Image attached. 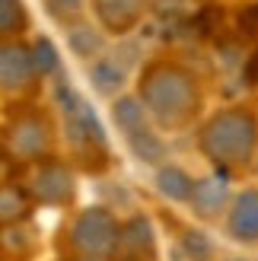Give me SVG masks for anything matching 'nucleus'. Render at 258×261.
<instances>
[{
  "mask_svg": "<svg viewBox=\"0 0 258 261\" xmlns=\"http://www.w3.org/2000/svg\"><path fill=\"white\" fill-rule=\"evenodd\" d=\"M140 96L150 102V112L169 127L185 124L191 118V112L198 109V93H195L191 76L182 73L178 67H166V64L153 67L144 76Z\"/></svg>",
  "mask_w": 258,
  "mask_h": 261,
  "instance_id": "1",
  "label": "nucleus"
},
{
  "mask_svg": "<svg viewBox=\"0 0 258 261\" xmlns=\"http://www.w3.org/2000/svg\"><path fill=\"white\" fill-rule=\"evenodd\" d=\"M29 55H32V67L38 73H55L58 70V51H55V45H51L48 38H38Z\"/></svg>",
  "mask_w": 258,
  "mask_h": 261,
  "instance_id": "17",
  "label": "nucleus"
},
{
  "mask_svg": "<svg viewBox=\"0 0 258 261\" xmlns=\"http://www.w3.org/2000/svg\"><path fill=\"white\" fill-rule=\"evenodd\" d=\"M204 150L217 163H249L255 150V121L242 112H223L204 130Z\"/></svg>",
  "mask_w": 258,
  "mask_h": 261,
  "instance_id": "2",
  "label": "nucleus"
},
{
  "mask_svg": "<svg viewBox=\"0 0 258 261\" xmlns=\"http://www.w3.org/2000/svg\"><path fill=\"white\" fill-rule=\"evenodd\" d=\"M185 249H188V255L195 258V261H208L211 252H214L204 232H188V236H185Z\"/></svg>",
  "mask_w": 258,
  "mask_h": 261,
  "instance_id": "19",
  "label": "nucleus"
},
{
  "mask_svg": "<svg viewBox=\"0 0 258 261\" xmlns=\"http://www.w3.org/2000/svg\"><path fill=\"white\" fill-rule=\"evenodd\" d=\"M35 76L32 55L16 42H0V89H22Z\"/></svg>",
  "mask_w": 258,
  "mask_h": 261,
  "instance_id": "7",
  "label": "nucleus"
},
{
  "mask_svg": "<svg viewBox=\"0 0 258 261\" xmlns=\"http://www.w3.org/2000/svg\"><path fill=\"white\" fill-rule=\"evenodd\" d=\"M93 80H96V86L102 89V93H109L115 83L121 86V70L112 67L109 61H102V64H96V67H93Z\"/></svg>",
  "mask_w": 258,
  "mask_h": 261,
  "instance_id": "18",
  "label": "nucleus"
},
{
  "mask_svg": "<svg viewBox=\"0 0 258 261\" xmlns=\"http://www.w3.org/2000/svg\"><path fill=\"white\" fill-rule=\"evenodd\" d=\"M229 236L239 242H255L258 239V191L239 194L233 211H229Z\"/></svg>",
  "mask_w": 258,
  "mask_h": 261,
  "instance_id": "8",
  "label": "nucleus"
},
{
  "mask_svg": "<svg viewBox=\"0 0 258 261\" xmlns=\"http://www.w3.org/2000/svg\"><path fill=\"white\" fill-rule=\"evenodd\" d=\"M239 25H242V32H246V35L258 32V4H252V7H246V10L239 13Z\"/></svg>",
  "mask_w": 258,
  "mask_h": 261,
  "instance_id": "21",
  "label": "nucleus"
},
{
  "mask_svg": "<svg viewBox=\"0 0 258 261\" xmlns=\"http://www.w3.org/2000/svg\"><path fill=\"white\" fill-rule=\"evenodd\" d=\"M246 80L252 83V86H258V51L249 58V64H246Z\"/></svg>",
  "mask_w": 258,
  "mask_h": 261,
  "instance_id": "22",
  "label": "nucleus"
},
{
  "mask_svg": "<svg viewBox=\"0 0 258 261\" xmlns=\"http://www.w3.org/2000/svg\"><path fill=\"white\" fill-rule=\"evenodd\" d=\"M112 115H115V121H118V127L127 130V134H134V130L144 127V109H140V102L131 99V96H124V99L115 102Z\"/></svg>",
  "mask_w": 258,
  "mask_h": 261,
  "instance_id": "14",
  "label": "nucleus"
},
{
  "mask_svg": "<svg viewBox=\"0 0 258 261\" xmlns=\"http://www.w3.org/2000/svg\"><path fill=\"white\" fill-rule=\"evenodd\" d=\"M83 0H51V10L55 13H64V10H76Z\"/></svg>",
  "mask_w": 258,
  "mask_h": 261,
  "instance_id": "23",
  "label": "nucleus"
},
{
  "mask_svg": "<svg viewBox=\"0 0 258 261\" xmlns=\"http://www.w3.org/2000/svg\"><path fill=\"white\" fill-rule=\"evenodd\" d=\"M25 194L42 204H67L73 198V175L67 166L61 163H42L35 169V175L29 181V188H25Z\"/></svg>",
  "mask_w": 258,
  "mask_h": 261,
  "instance_id": "4",
  "label": "nucleus"
},
{
  "mask_svg": "<svg viewBox=\"0 0 258 261\" xmlns=\"http://www.w3.org/2000/svg\"><path fill=\"white\" fill-rule=\"evenodd\" d=\"M32 245H35V236H32V232L25 229L22 223H7V226H0V252H4V255L22 258V255L32 252Z\"/></svg>",
  "mask_w": 258,
  "mask_h": 261,
  "instance_id": "12",
  "label": "nucleus"
},
{
  "mask_svg": "<svg viewBox=\"0 0 258 261\" xmlns=\"http://www.w3.org/2000/svg\"><path fill=\"white\" fill-rule=\"evenodd\" d=\"M144 0H96V13L99 19L109 25L112 32H124L137 22Z\"/></svg>",
  "mask_w": 258,
  "mask_h": 261,
  "instance_id": "9",
  "label": "nucleus"
},
{
  "mask_svg": "<svg viewBox=\"0 0 258 261\" xmlns=\"http://www.w3.org/2000/svg\"><path fill=\"white\" fill-rule=\"evenodd\" d=\"M73 261H86V258H73Z\"/></svg>",
  "mask_w": 258,
  "mask_h": 261,
  "instance_id": "24",
  "label": "nucleus"
},
{
  "mask_svg": "<svg viewBox=\"0 0 258 261\" xmlns=\"http://www.w3.org/2000/svg\"><path fill=\"white\" fill-rule=\"evenodd\" d=\"M70 42H73V48L80 51V55H93V51L99 48V38L89 32V29H76V32L70 35Z\"/></svg>",
  "mask_w": 258,
  "mask_h": 261,
  "instance_id": "20",
  "label": "nucleus"
},
{
  "mask_svg": "<svg viewBox=\"0 0 258 261\" xmlns=\"http://www.w3.org/2000/svg\"><path fill=\"white\" fill-rule=\"evenodd\" d=\"M48 124L38 115H25L10 127V150L19 160H38L48 150Z\"/></svg>",
  "mask_w": 258,
  "mask_h": 261,
  "instance_id": "6",
  "label": "nucleus"
},
{
  "mask_svg": "<svg viewBox=\"0 0 258 261\" xmlns=\"http://www.w3.org/2000/svg\"><path fill=\"white\" fill-rule=\"evenodd\" d=\"M25 25V10L19 0H0V42L16 35Z\"/></svg>",
  "mask_w": 258,
  "mask_h": 261,
  "instance_id": "16",
  "label": "nucleus"
},
{
  "mask_svg": "<svg viewBox=\"0 0 258 261\" xmlns=\"http://www.w3.org/2000/svg\"><path fill=\"white\" fill-rule=\"evenodd\" d=\"M188 201L195 204V211L201 217H214L226 201V188H223L220 178H204V181H195V185H191V198Z\"/></svg>",
  "mask_w": 258,
  "mask_h": 261,
  "instance_id": "11",
  "label": "nucleus"
},
{
  "mask_svg": "<svg viewBox=\"0 0 258 261\" xmlns=\"http://www.w3.org/2000/svg\"><path fill=\"white\" fill-rule=\"evenodd\" d=\"M115 239H118V223L102 207H89L80 217H73V223L67 226V249L86 261L112 258Z\"/></svg>",
  "mask_w": 258,
  "mask_h": 261,
  "instance_id": "3",
  "label": "nucleus"
},
{
  "mask_svg": "<svg viewBox=\"0 0 258 261\" xmlns=\"http://www.w3.org/2000/svg\"><path fill=\"white\" fill-rule=\"evenodd\" d=\"M112 258L115 261H153L157 258V239H153V229L144 217H134L124 226H118Z\"/></svg>",
  "mask_w": 258,
  "mask_h": 261,
  "instance_id": "5",
  "label": "nucleus"
},
{
  "mask_svg": "<svg viewBox=\"0 0 258 261\" xmlns=\"http://www.w3.org/2000/svg\"><path fill=\"white\" fill-rule=\"evenodd\" d=\"M32 211V198L25 194V188L13 185V181H4L0 185V226L7 223H22Z\"/></svg>",
  "mask_w": 258,
  "mask_h": 261,
  "instance_id": "10",
  "label": "nucleus"
},
{
  "mask_svg": "<svg viewBox=\"0 0 258 261\" xmlns=\"http://www.w3.org/2000/svg\"><path fill=\"white\" fill-rule=\"evenodd\" d=\"M127 140H131V150L140 156L144 163H160L163 160V140L157 137V134H150V130H134V134H127Z\"/></svg>",
  "mask_w": 258,
  "mask_h": 261,
  "instance_id": "15",
  "label": "nucleus"
},
{
  "mask_svg": "<svg viewBox=\"0 0 258 261\" xmlns=\"http://www.w3.org/2000/svg\"><path fill=\"white\" fill-rule=\"evenodd\" d=\"M191 181L182 169H175V166H169V169H163L160 172V188H163V194H169L172 201H188L191 198Z\"/></svg>",
  "mask_w": 258,
  "mask_h": 261,
  "instance_id": "13",
  "label": "nucleus"
}]
</instances>
